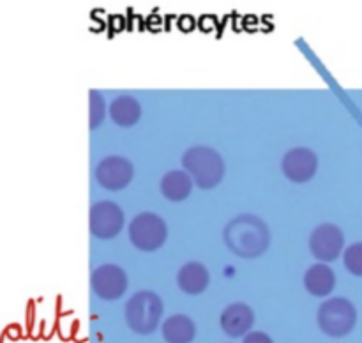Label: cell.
Here are the masks:
<instances>
[{
  "instance_id": "cell-1",
  "label": "cell",
  "mask_w": 362,
  "mask_h": 343,
  "mask_svg": "<svg viewBox=\"0 0 362 343\" xmlns=\"http://www.w3.org/2000/svg\"><path fill=\"white\" fill-rule=\"evenodd\" d=\"M226 248L239 258H258L271 246V230L258 216L244 212L230 219L223 228Z\"/></svg>"
},
{
  "instance_id": "cell-2",
  "label": "cell",
  "mask_w": 362,
  "mask_h": 343,
  "mask_svg": "<svg viewBox=\"0 0 362 343\" xmlns=\"http://www.w3.org/2000/svg\"><path fill=\"white\" fill-rule=\"evenodd\" d=\"M182 170H186L200 190H214L223 182L226 165L223 156L207 145H193L180 158Z\"/></svg>"
},
{
  "instance_id": "cell-3",
  "label": "cell",
  "mask_w": 362,
  "mask_h": 343,
  "mask_svg": "<svg viewBox=\"0 0 362 343\" xmlns=\"http://www.w3.org/2000/svg\"><path fill=\"white\" fill-rule=\"evenodd\" d=\"M163 306L161 297L152 290H140L127 299L124 306V318L127 327L136 335H152L161 324Z\"/></svg>"
},
{
  "instance_id": "cell-4",
  "label": "cell",
  "mask_w": 362,
  "mask_h": 343,
  "mask_svg": "<svg viewBox=\"0 0 362 343\" xmlns=\"http://www.w3.org/2000/svg\"><path fill=\"white\" fill-rule=\"evenodd\" d=\"M318 327L331 338H345L357 324L356 304L346 297H329L317 313Z\"/></svg>"
},
{
  "instance_id": "cell-5",
  "label": "cell",
  "mask_w": 362,
  "mask_h": 343,
  "mask_svg": "<svg viewBox=\"0 0 362 343\" xmlns=\"http://www.w3.org/2000/svg\"><path fill=\"white\" fill-rule=\"evenodd\" d=\"M131 244L144 253L159 250L168 239V225L156 212H140L127 226Z\"/></svg>"
},
{
  "instance_id": "cell-6",
  "label": "cell",
  "mask_w": 362,
  "mask_h": 343,
  "mask_svg": "<svg viewBox=\"0 0 362 343\" xmlns=\"http://www.w3.org/2000/svg\"><path fill=\"white\" fill-rule=\"evenodd\" d=\"M126 225L124 211L119 204L112 200L95 202L90 207V216H88V228H90L92 237L101 240H110L119 236Z\"/></svg>"
},
{
  "instance_id": "cell-7",
  "label": "cell",
  "mask_w": 362,
  "mask_h": 343,
  "mask_svg": "<svg viewBox=\"0 0 362 343\" xmlns=\"http://www.w3.org/2000/svg\"><path fill=\"white\" fill-rule=\"evenodd\" d=\"M310 251L318 262L338 260L339 255L345 251V233L334 223H322L315 226L310 236Z\"/></svg>"
},
{
  "instance_id": "cell-8",
  "label": "cell",
  "mask_w": 362,
  "mask_h": 343,
  "mask_svg": "<svg viewBox=\"0 0 362 343\" xmlns=\"http://www.w3.org/2000/svg\"><path fill=\"white\" fill-rule=\"evenodd\" d=\"M129 279L120 265L103 264L90 274V289L99 299L117 301L127 292Z\"/></svg>"
},
{
  "instance_id": "cell-9",
  "label": "cell",
  "mask_w": 362,
  "mask_h": 343,
  "mask_svg": "<svg viewBox=\"0 0 362 343\" xmlns=\"http://www.w3.org/2000/svg\"><path fill=\"white\" fill-rule=\"evenodd\" d=\"M94 177L101 187L108 191H120L131 184L134 166L124 156H106L95 165Z\"/></svg>"
},
{
  "instance_id": "cell-10",
  "label": "cell",
  "mask_w": 362,
  "mask_h": 343,
  "mask_svg": "<svg viewBox=\"0 0 362 343\" xmlns=\"http://www.w3.org/2000/svg\"><path fill=\"white\" fill-rule=\"evenodd\" d=\"M318 158L315 151L308 147H293L283 156L281 172L290 182L306 184L317 175Z\"/></svg>"
},
{
  "instance_id": "cell-11",
  "label": "cell",
  "mask_w": 362,
  "mask_h": 343,
  "mask_svg": "<svg viewBox=\"0 0 362 343\" xmlns=\"http://www.w3.org/2000/svg\"><path fill=\"white\" fill-rule=\"evenodd\" d=\"M223 332L230 338H240L251 332L255 324V311L246 303H232L223 310L219 318Z\"/></svg>"
},
{
  "instance_id": "cell-12",
  "label": "cell",
  "mask_w": 362,
  "mask_h": 343,
  "mask_svg": "<svg viewBox=\"0 0 362 343\" xmlns=\"http://www.w3.org/2000/svg\"><path fill=\"white\" fill-rule=\"evenodd\" d=\"M211 283L209 269L202 262H186L177 272V285L187 296H200Z\"/></svg>"
},
{
  "instance_id": "cell-13",
  "label": "cell",
  "mask_w": 362,
  "mask_h": 343,
  "mask_svg": "<svg viewBox=\"0 0 362 343\" xmlns=\"http://www.w3.org/2000/svg\"><path fill=\"white\" fill-rule=\"evenodd\" d=\"M304 286L313 297H327L336 286V274L327 264L318 262L304 274Z\"/></svg>"
},
{
  "instance_id": "cell-14",
  "label": "cell",
  "mask_w": 362,
  "mask_h": 343,
  "mask_svg": "<svg viewBox=\"0 0 362 343\" xmlns=\"http://www.w3.org/2000/svg\"><path fill=\"white\" fill-rule=\"evenodd\" d=\"M194 180L186 170H170L161 179V194L170 202H182L191 194Z\"/></svg>"
},
{
  "instance_id": "cell-15",
  "label": "cell",
  "mask_w": 362,
  "mask_h": 343,
  "mask_svg": "<svg viewBox=\"0 0 362 343\" xmlns=\"http://www.w3.org/2000/svg\"><path fill=\"white\" fill-rule=\"evenodd\" d=\"M110 119L120 127H133L141 119V105L133 95H119L110 103Z\"/></svg>"
},
{
  "instance_id": "cell-16",
  "label": "cell",
  "mask_w": 362,
  "mask_h": 343,
  "mask_svg": "<svg viewBox=\"0 0 362 343\" xmlns=\"http://www.w3.org/2000/svg\"><path fill=\"white\" fill-rule=\"evenodd\" d=\"M161 331L166 343H191L197 336V325L187 315L175 313L163 322Z\"/></svg>"
},
{
  "instance_id": "cell-17",
  "label": "cell",
  "mask_w": 362,
  "mask_h": 343,
  "mask_svg": "<svg viewBox=\"0 0 362 343\" xmlns=\"http://www.w3.org/2000/svg\"><path fill=\"white\" fill-rule=\"evenodd\" d=\"M90 98H88V103H90V115H88V126H90V129H98L99 126L103 124V120H105L106 117V103H105V98H103V94L99 91H90Z\"/></svg>"
},
{
  "instance_id": "cell-18",
  "label": "cell",
  "mask_w": 362,
  "mask_h": 343,
  "mask_svg": "<svg viewBox=\"0 0 362 343\" xmlns=\"http://www.w3.org/2000/svg\"><path fill=\"white\" fill-rule=\"evenodd\" d=\"M343 264L346 271L362 278V243H354L343 251Z\"/></svg>"
},
{
  "instance_id": "cell-19",
  "label": "cell",
  "mask_w": 362,
  "mask_h": 343,
  "mask_svg": "<svg viewBox=\"0 0 362 343\" xmlns=\"http://www.w3.org/2000/svg\"><path fill=\"white\" fill-rule=\"evenodd\" d=\"M243 343H274L271 336L264 331H251L244 336Z\"/></svg>"
}]
</instances>
